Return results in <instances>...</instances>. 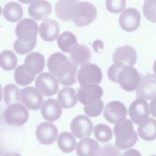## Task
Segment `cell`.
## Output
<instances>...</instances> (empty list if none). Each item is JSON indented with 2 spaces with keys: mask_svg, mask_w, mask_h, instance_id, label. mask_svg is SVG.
I'll return each instance as SVG.
<instances>
[{
  "mask_svg": "<svg viewBox=\"0 0 156 156\" xmlns=\"http://www.w3.org/2000/svg\"><path fill=\"white\" fill-rule=\"evenodd\" d=\"M156 1H145L143 6V12L148 20L155 22Z\"/></svg>",
  "mask_w": 156,
  "mask_h": 156,
  "instance_id": "e575fe53",
  "label": "cell"
},
{
  "mask_svg": "<svg viewBox=\"0 0 156 156\" xmlns=\"http://www.w3.org/2000/svg\"><path fill=\"white\" fill-rule=\"evenodd\" d=\"M57 142L60 149L65 153H69L75 149L76 141L74 136L70 132H64L58 135Z\"/></svg>",
  "mask_w": 156,
  "mask_h": 156,
  "instance_id": "f1b7e54d",
  "label": "cell"
},
{
  "mask_svg": "<svg viewBox=\"0 0 156 156\" xmlns=\"http://www.w3.org/2000/svg\"><path fill=\"white\" fill-rule=\"evenodd\" d=\"M0 121H1V120H0Z\"/></svg>",
  "mask_w": 156,
  "mask_h": 156,
  "instance_id": "ee69618b",
  "label": "cell"
},
{
  "mask_svg": "<svg viewBox=\"0 0 156 156\" xmlns=\"http://www.w3.org/2000/svg\"><path fill=\"white\" fill-rule=\"evenodd\" d=\"M2 98V87L0 85V102L1 101Z\"/></svg>",
  "mask_w": 156,
  "mask_h": 156,
  "instance_id": "60d3db41",
  "label": "cell"
},
{
  "mask_svg": "<svg viewBox=\"0 0 156 156\" xmlns=\"http://www.w3.org/2000/svg\"><path fill=\"white\" fill-rule=\"evenodd\" d=\"M1 12H2V9H1V6H0V15L1 14Z\"/></svg>",
  "mask_w": 156,
  "mask_h": 156,
  "instance_id": "b9f144b4",
  "label": "cell"
},
{
  "mask_svg": "<svg viewBox=\"0 0 156 156\" xmlns=\"http://www.w3.org/2000/svg\"><path fill=\"white\" fill-rule=\"evenodd\" d=\"M139 135L143 140L151 141L156 138V120L150 117L141 123L137 129Z\"/></svg>",
  "mask_w": 156,
  "mask_h": 156,
  "instance_id": "d4e9b609",
  "label": "cell"
},
{
  "mask_svg": "<svg viewBox=\"0 0 156 156\" xmlns=\"http://www.w3.org/2000/svg\"><path fill=\"white\" fill-rule=\"evenodd\" d=\"M25 67L30 74L35 76L42 72L45 66V59L41 53L33 52L28 55L24 60Z\"/></svg>",
  "mask_w": 156,
  "mask_h": 156,
  "instance_id": "ac0fdd59",
  "label": "cell"
},
{
  "mask_svg": "<svg viewBox=\"0 0 156 156\" xmlns=\"http://www.w3.org/2000/svg\"><path fill=\"white\" fill-rule=\"evenodd\" d=\"M128 112L133 122L136 124L140 125L147 119L149 116L148 104L143 99H137L130 105Z\"/></svg>",
  "mask_w": 156,
  "mask_h": 156,
  "instance_id": "7c38bea8",
  "label": "cell"
},
{
  "mask_svg": "<svg viewBox=\"0 0 156 156\" xmlns=\"http://www.w3.org/2000/svg\"><path fill=\"white\" fill-rule=\"evenodd\" d=\"M140 20V14L138 11L133 8H128L121 14L119 21L120 27L123 30L130 32L138 28Z\"/></svg>",
  "mask_w": 156,
  "mask_h": 156,
  "instance_id": "9a60e30c",
  "label": "cell"
},
{
  "mask_svg": "<svg viewBox=\"0 0 156 156\" xmlns=\"http://www.w3.org/2000/svg\"><path fill=\"white\" fill-rule=\"evenodd\" d=\"M104 107L103 101L100 99L97 102L87 105H84V110L86 114L90 117H96L102 112Z\"/></svg>",
  "mask_w": 156,
  "mask_h": 156,
  "instance_id": "836d02e7",
  "label": "cell"
},
{
  "mask_svg": "<svg viewBox=\"0 0 156 156\" xmlns=\"http://www.w3.org/2000/svg\"><path fill=\"white\" fill-rule=\"evenodd\" d=\"M120 156H121V155H120Z\"/></svg>",
  "mask_w": 156,
  "mask_h": 156,
  "instance_id": "f6af8a7d",
  "label": "cell"
},
{
  "mask_svg": "<svg viewBox=\"0 0 156 156\" xmlns=\"http://www.w3.org/2000/svg\"><path fill=\"white\" fill-rule=\"evenodd\" d=\"M3 14L5 18L12 22H16L23 17L22 8L18 3L11 2L7 3L3 9Z\"/></svg>",
  "mask_w": 156,
  "mask_h": 156,
  "instance_id": "83f0119b",
  "label": "cell"
},
{
  "mask_svg": "<svg viewBox=\"0 0 156 156\" xmlns=\"http://www.w3.org/2000/svg\"><path fill=\"white\" fill-rule=\"evenodd\" d=\"M121 156H142V155L138 151L132 148L126 151Z\"/></svg>",
  "mask_w": 156,
  "mask_h": 156,
  "instance_id": "74e56055",
  "label": "cell"
},
{
  "mask_svg": "<svg viewBox=\"0 0 156 156\" xmlns=\"http://www.w3.org/2000/svg\"><path fill=\"white\" fill-rule=\"evenodd\" d=\"M97 15V9L93 4L87 2H80L74 5L71 20L76 26L82 27L93 21Z\"/></svg>",
  "mask_w": 156,
  "mask_h": 156,
  "instance_id": "5b68a950",
  "label": "cell"
},
{
  "mask_svg": "<svg viewBox=\"0 0 156 156\" xmlns=\"http://www.w3.org/2000/svg\"><path fill=\"white\" fill-rule=\"evenodd\" d=\"M17 64V57L12 51L5 50L0 53V66L4 70H12L15 68Z\"/></svg>",
  "mask_w": 156,
  "mask_h": 156,
  "instance_id": "f546056e",
  "label": "cell"
},
{
  "mask_svg": "<svg viewBox=\"0 0 156 156\" xmlns=\"http://www.w3.org/2000/svg\"><path fill=\"white\" fill-rule=\"evenodd\" d=\"M125 0H106V6L108 10L113 13L120 12L126 6Z\"/></svg>",
  "mask_w": 156,
  "mask_h": 156,
  "instance_id": "d590c367",
  "label": "cell"
},
{
  "mask_svg": "<svg viewBox=\"0 0 156 156\" xmlns=\"http://www.w3.org/2000/svg\"><path fill=\"white\" fill-rule=\"evenodd\" d=\"M52 7L51 4L45 0L34 1L28 7L29 15L37 20H44L51 12Z\"/></svg>",
  "mask_w": 156,
  "mask_h": 156,
  "instance_id": "d6986e66",
  "label": "cell"
},
{
  "mask_svg": "<svg viewBox=\"0 0 156 156\" xmlns=\"http://www.w3.org/2000/svg\"><path fill=\"white\" fill-rule=\"evenodd\" d=\"M102 77V73L99 67L91 63L82 66L77 75V79L81 86L89 84H99Z\"/></svg>",
  "mask_w": 156,
  "mask_h": 156,
  "instance_id": "52a82bcc",
  "label": "cell"
},
{
  "mask_svg": "<svg viewBox=\"0 0 156 156\" xmlns=\"http://www.w3.org/2000/svg\"><path fill=\"white\" fill-rule=\"evenodd\" d=\"M39 30L40 35L43 40L52 42L58 37L60 28L58 23L56 21L46 19L40 24Z\"/></svg>",
  "mask_w": 156,
  "mask_h": 156,
  "instance_id": "ffe728a7",
  "label": "cell"
},
{
  "mask_svg": "<svg viewBox=\"0 0 156 156\" xmlns=\"http://www.w3.org/2000/svg\"><path fill=\"white\" fill-rule=\"evenodd\" d=\"M35 85L43 94L47 97H51L55 94L59 87L57 79L48 72L42 73L37 76Z\"/></svg>",
  "mask_w": 156,
  "mask_h": 156,
  "instance_id": "9c48e42d",
  "label": "cell"
},
{
  "mask_svg": "<svg viewBox=\"0 0 156 156\" xmlns=\"http://www.w3.org/2000/svg\"><path fill=\"white\" fill-rule=\"evenodd\" d=\"M36 135L37 140L40 143L44 145H49L56 140L58 130L53 123L44 122L37 126Z\"/></svg>",
  "mask_w": 156,
  "mask_h": 156,
  "instance_id": "e0dca14e",
  "label": "cell"
},
{
  "mask_svg": "<svg viewBox=\"0 0 156 156\" xmlns=\"http://www.w3.org/2000/svg\"><path fill=\"white\" fill-rule=\"evenodd\" d=\"M14 76L16 83L21 86H26L34 80L35 76L29 74L26 70L24 65L19 66L15 69Z\"/></svg>",
  "mask_w": 156,
  "mask_h": 156,
  "instance_id": "d6a6232c",
  "label": "cell"
},
{
  "mask_svg": "<svg viewBox=\"0 0 156 156\" xmlns=\"http://www.w3.org/2000/svg\"><path fill=\"white\" fill-rule=\"evenodd\" d=\"M151 156H156V155H151Z\"/></svg>",
  "mask_w": 156,
  "mask_h": 156,
  "instance_id": "7bdbcfd3",
  "label": "cell"
},
{
  "mask_svg": "<svg viewBox=\"0 0 156 156\" xmlns=\"http://www.w3.org/2000/svg\"><path fill=\"white\" fill-rule=\"evenodd\" d=\"M77 1L75 0H59L56 3L55 11L58 17L65 21L72 19L74 5Z\"/></svg>",
  "mask_w": 156,
  "mask_h": 156,
  "instance_id": "cb8c5ba5",
  "label": "cell"
},
{
  "mask_svg": "<svg viewBox=\"0 0 156 156\" xmlns=\"http://www.w3.org/2000/svg\"><path fill=\"white\" fill-rule=\"evenodd\" d=\"M28 117L27 109L19 103L8 106L4 113L5 121L11 126H22L27 122Z\"/></svg>",
  "mask_w": 156,
  "mask_h": 156,
  "instance_id": "8992f818",
  "label": "cell"
},
{
  "mask_svg": "<svg viewBox=\"0 0 156 156\" xmlns=\"http://www.w3.org/2000/svg\"><path fill=\"white\" fill-rule=\"evenodd\" d=\"M113 131L115 136V145L119 150L130 148L138 140L133 124L128 119H125L116 124L114 126Z\"/></svg>",
  "mask_w": 156,
  "mask_h": 156,
  "instance_id": "3957f363",
  "label": "cell"
},
{
  "mask_svg": "<svg viewBox=\"0 0 156 156\" xmlns=\"http://www.w3.org/2000/svg\"><path fill=\"white\" fill-rule=\"evenodd\" d=\"M57 99L63 108H69L73 107L78 100L75 90L71 87H64L58 92Z\"/></svg>",
  "mask_w": 156,
  "mask_h": 156,
  "instance_id": "603a6c76",
  "label": "cell"
},
{
  "mask_svg": "<svg viewBox=\"0 0 156 156\" xmlns=\"http://www.w3.org/2000/svg\"><path fill=\"white\" fill-rule=\"evenodd\" d=\"M103 93L102 88L97 84L86 85L77 89L79 100L84 105H90L98 101Z\"/></svg>",
  "mask_w": 156,
  "mask_h": 156,
  "instance_id": "30bf717a",
  "label": "cell"
},
{
  "mask_svg": "<svg viewBox=\"0 0 156 156\" xmlns=\"http://www.w3.org/2000/svg\"><path fill=\"white\" fill-rule=\"evenodd\" d=\"M2 156H22L18 153L13 152H8L5 153Z\"/></svg>",
  "mask_w": 156,
  "mask_h": 156,
  "instance_id": "f35d334b",
  "label": "cell"
},
{
  "mask_svg": "<svg viewBox=\"0 0 156 156\" xmlns=\"http://www.w3.org/2000/svg\"><path fill=\"white\" fill-rule=\"evenodd\" d=\"M57 43L59 48L63 52L70 53L78 45L75 35L68 31L64 32L58 37Z\"/></svg>",
  "mask_w": 156,
  "mask_h": 156,
  "instance_id": "4316f807",
  "label": "cell"
},
{
  "mask_svg": "<svg viewBox=\"0 0 156 156\" xmlns=\"http://www.w3.org/2000/svg\"><path fill=\"white\" fill-rule=\"evenodd\" d=\"M107 73L111 81L119 83L122 89L128 92L134 91L137 88L140 77L133 67L120 63L111 65Z\"/></svg>",
  "mask_w": 156,
  "mask_h": 156,
  "instance_id": "7a4b0ae2",
  "label": "cell"
},
{
  "mask_svg": "<svg viewBox=\"0 0 156 156\" xmlns=\"http://www.w3.org/2000/svg\"><path fill=\"white\" fill-rule=\"evenodd\" d=\"M38 25L34 20L23 19L17 24L15 30L18 38L16 41L19 44L33 50L37 43Z\"/></svg>",
  "mask_w": 156,
  "mask_h": 156,
  "instance_id": "277c9868",
  "label": "cell"
},
{
  "mask_svg": "<svg viewBox=\"0 0 156 156\" xmlns=\"http://www.w3.org/2000/svg\"><path fill=\"white\" fill-rule=\"evenodd\" d=\"M121 152L116 147L112 144L103 145L101 148L99 156H120Z\"/></svg>",
  "mask_w": 156,
  "mask_h": 156,
  "instance_id": "8d00e7d4",
  "label": "cell"
},
{
  "mask_svg": "<svg viewBox=\"0 0 156 156\" xmlns=\"http://www.w3.org/2000/svg\"><path fill=\"white\" fill-rule=\"evenodd\" d=\"M3 93L5 102L8 106L20 101V91L14 84H9L5 85L4 88Z\"/></svg>",
  "mask_w": 156,
  "mask_h": 156,
  "instance_id": "4dcf8cb0",
  "label": "cell"
},
{
  "mask_svg": "<svg viewBox=\"0 0 156 156\" xmlns=\"http://www.w3.org/2000/svg\"><path fill=\"white\" fill-rule=\"evenodd\" d=\"M47 66L50 72L57 78L62 85L71 86L76 83L78 67L62 53L58 52L51 55L47 61Z\"/></svg>",
  "mask_w": 156,
  "mask_h": 156,
  "instance_id": "6da1fadb",
  "label": "cell"
},
{
  "mask_svg": "<svg viewBox=\"0 0 156 156\" xmlns=\"http://www.w3.org/2000/svg\"><path fill=\"white\" fill-rule=\"evenodd\" d=\"M4 152V149L2 146L0 142V156L3 154Z\"/></svg>",
  "mask_w": 156,
  "mask_h": 156,
  "instance_id": "ab89813d",
  "label": "cell"
},
{
  "mask_svg": "<svg viewBox=\"0 0 156 156\" xmlns=\"http://www.w3.org/2000/svg\"><path fill=\"white\" fill-rule=\"evenodd\" d=\"M90 50L86 45H78L74 50L70 53L71 60L76 65L82 66L89 62L91 59Z\"/></svg>",
  "mask_w": 156,
  "mask_h": 156,
  "instance_id": "484cf974",
  "label": "cell"
},
{
  "mask_svg": "<svg viewBox=\"0 0 156 156\" xmlns=\"http://www.w3.org/2000/svg\"><path fill=\"white\" fill-rule=\"evenodd\" d=\"M156 79L155 75L149 72L140 76L136 92L137 98L146 100L155 98Z\"/></svg>",
  "mask_w": 156,
  "mask_h": 156,
  "instance_id": "ba28073f",
  "label": "cell"
},
{
  "mask_svg": "<svg viewBox=\"0 0 156 156\" xmlns=\"http://www.w3.org/2000/svg\"><path fill=\"white\" fill-rule=\"evenodd\" d=\"M127 113V109L123 103L113 101L106 105L103 115L108 122L116 124L126 119Z\"/></svg>",
  "mask_w": 156,
  "mask_h": 156,
  "instance_id": "8fae6325",
  "label": "cell"
},
{
  "mask_svg": "<svg viewBox=\"0 0 156 156\" xmlns=\"http://www.w3.org/2000/svg\"><path fill=\"white\" fill-rule=\"evenodd\" d=\"M20 96L22 102L31 110L40 109L43 101V96L41 93L31 86L23 89L20 91Z\"/></svg>",
  "mask_w": 156,
  "mask_h": 156,
  "instance_id": "4fadbf2b",
  "label": "cell"
},
{
  "mask_svg": "<svg viewBox=\"0 0 156 156\" xmlns=\"http://www.w3.org/2000/svg\"><path fill=\"white\" fill-rule=\"evenodd\" d=\"M101 147L93 139L85 137L77 143L76 151L78 156H99Z\"/></svg>",
  "mask_w": 156,
  "mask_h": 156,
  "instance_id": "44dd1931",
  "label": "cell"
},
{
  "mask_svg": "<svg viewBox=\"0 0 156 156\" xmlns=\"http://www.w3.org/2000/svg\"><path fill=\"white\" fill-rule=\"evenodd\" d=\"M95 138L99 142L104 143L108 142L113 136L112 130L110 127L104 124H98L94 129Z\"/></svg>",
  "mask_w": 156,
  "mask_h": 156,
  "instance_id": "1f68e13d",
  "label": "cell"
},
{
  "mask_svg": "<svg viewBox=\"0 0 156 156\" xmlns=\"http://www.w3.org/2000/svg\"><path fill=\"white\" fill-rule=\"evenodd\" d=\"M137 58L136 51L129 45L117 48L113 54L114 63L131 66L135 64Z\"/></svg>",
  "mask_w": 156,
  "mask_h": 156,
  "instance_id": "2e32d148",
  "label": "cell"
},
{
  "mask_svg": "<svg viewBox=\"0 0 156 156\" xmlns=\"http://www.w3.org/2000/svg\"><path fill=\"white\" fill-rule=\"evenodd\" d=\"M41 112L45 120L52 122L60 118L62 109L56 99L51 98L44 101L41 109Z\"/></svg>",
  "mask_w": 156,
  "mask_h": 156,
  "instance_id": "7402d4cb",
  "label": "cell"
},
{
  "mask_svg": "<svg viewBox=\"0 0 156 156\" xmlns=\"http://www.w3.org/2000/svg\"><path fill=\"white\" fill-rule=\"evenodd\" d=\"M70 128L72 132L76 137L81 139L89 136L91 134L93 126L88 117L80 115L76 116L73 119Z\"/></svg>",
  "mask_w": 156,
  "mask_h": 156,
  "instance_id": "5bb4252c",
  "label": "cell"
}]
</instances>
